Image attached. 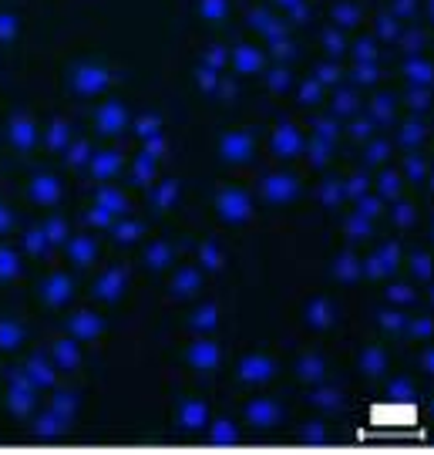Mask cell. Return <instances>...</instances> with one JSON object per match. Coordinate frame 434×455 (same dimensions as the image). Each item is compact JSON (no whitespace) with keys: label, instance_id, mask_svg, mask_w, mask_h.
I'll return each mask as SVG.
<instances>
[{"label":"cell","instance_id":"obj_1","mask_svg":"<svg viewBox=\"0 0 434 455\" xmlns=\"http://www.w3.org/2000/svg\"><path fill=\"white\" fill-rule=\"evenodd\" d=\"M75 88H78L81 95H98L105 84L112 82L108 78V71L105 68H95V65H81V68H75Z\"/></svg>","mask_w":434,"mask_h":455},{"label":"cell","instance_id":"obj_2","mask_svg":"<svg viewBox=\"0 0 434 455\" xmlns=\"http://www.w3.org/2000/svg\"><path fill=\"white\" fill-rule=\"evenodd\" d=\"M28 193H31L34 203H41V206H54V203L61 199V182L54 180V176H34L31 186H28Z\"/></svg>","mask_w":434,"mask_h":455},{"label":"cell","instance_id":"obj_3","mask_svg":"<svg viewBox=\"0 0 434 455\" xmlns=\"http://www.w3.org/2000/svg\"><path fill=\"white\" fill-rule=\"evenodd\" d=\"M7 135H11L14 148L28 152V148L34 146V139H37V125H34V118H28V115H17V118H11V129H7Z\"/></svg>","mask_w":434,"mask_h":455},{"label":"cell","instance_id":"obj_4","mask_svg":"<svg viewBox=\"0 0 434 455\" xmlns=\"http://www.w3.org/2000/svg\"><path fill=\"white\" fill-rule=\"evenodd\" d=\"M67 297H71V280L67 276H51L44 283V300L48 304H65Z\"/></svg>","mask_w":434,"mask_h":455},{"label":"cell","instance_id":"obj_5","mask_svg":"<svg viewBox=\"0 0 434 455\" xmlns=\"http://www.w3.org/2000/svg\"><path fill=\"white\" fill-rule=\"evenodd\" d=\"M54 368H58V364H54ZM54 368H51L48 361L34 358L31 364H28V378H31L34 388H44V385H51V381H54Z\"/></svg>","mask_w":434,"mask_h":455},{"label":"cell","instance_id":"obj_6","mask_svg":"<svg viewBox=\"0 0 434 455\" xmlns=\"http://www.w3.org/2000/svg\"><path fill=\"white\" fill-rule=\"evenodd\" d=\"M54 364H58V368H75V364H78V344L75 341L54 344Z\"/></svg>","mask_w":434,"mask_h":455},{"label":"cell","instance_id":"obj_7","mask_svg":"<svg viewBox=\"0 0 434 455\" xmlns=\"http://www.w3.org/2000/svg\"><path fill=\"white\" fill-rule=\"evenodd\" d=\"M24 338V331L17 321H0V347H7V351H14L17 344Z\"/></svg>","mask_w":434,"mask_h":455},{"label":"cell","instance_id":"obj_8","mask_svg":"<svg viewBox=\"0 0 434 455\" xmlns=\"http://www.w3.org/2000/svg\"><path fill=\"white\" fill-rule=\"evenodd\" d=\"M98 129L101 132H118L122 129V108L118 105H105L98 115Z\"/></svg>","mask_w":434,"mask_h":455},{"label":"cell","instance_id":"obj_9","mask_svg":"<svg viewBox=\"0 0 434 455\" xmlns=\"http://www.w3.org/2000/svg\"><path fill=\"white\" fill-rule=\"evenodd\" d=\"M71 331L78 334V338H95L98 334V321H95V314H75V321H71Z\"/></svg>","mask_w":434,"mask_h":455},{"label":"cell","instance_id":"obj_10","mask_svg":"<svg viewBox=\"0 0 434 455\" xmlns=\"http://www.w3.org/2000/svg\"><path fill=\"white\" fill-rule=\"evenodd\" d=\"M91 257H95V243H91L88 236H75V240H71V260L88 263Z\"/></svg>","mask_w":434,"mask_h":455},{"label":"cell","instance_id":"obj_11","mask_svg":"<svg viewBox=\"0 0 434 455\" xmlns=\"http://www.w3.org/2000/svg\"><path fill=\"white\" fill-rule=\"evenodd\" d=\"M67 139H71V132H67L65 122H54V125L48 129V148H58V152H65Z\"/></svg>","mask_w":434,"mask_h":455},{"label":"cell","instance_id":"obj_12","mask_svg":"<svg viewBox=\"0 0 434 455\" xmlns=\"http://www.w3.org/2000/svg\"><path fill=\"white\" fill-rule=\"evenodd\" d=\"M17 274H20L17 253L14 250H0V276H4V280H14Z\"/></svg>","mask_w":434,"mask_h":455},{"label":"cell","instance_id":"obj_13","mask_svg":"<svg viewBox=\"0 0 434 455\" xmlns=\"http://www.w3.org/2000/svg\"><path fill=\"white\" fill-rule=\"evenodd\" d=\"M48 246H54V243L48 240L44 229H31V233H28V250H31V253H44Z\"/></svg>","mask_w":434,"mask_h":455},{"label":"cell","instance_id":"obj_14","mask_svg":"<svg viewBox=\"0 0 434 455\" xmlns=\"http://www.w3.org/2000/svg\"><path fill=\"white\" fill-rule=\"evenodd\" d=\"M114 165H118V159H114V152H101L95 159V176H108V172H114Z\"/></svg>","mask_w":434,"mask_h":455},{"label":"cell","instance_id":"obj_15","mask_svg":"<svg viewBox=\"0 0 434 455\" xmlns=\"http://www.w3.org/2000/svg\"><path fill=\"white\" fill-rule=\"evenodd\" d=\"M44 233H48L51 243H65V240H67V227L61 223V220H51L48 227H44Z\"/></svg>","mask_w":434,"mask_h":455},{"label":"cell","instance_id":"obj_16","mask_svg":"<svg viewBox=\"0 0 434 455\" xmlns=\"http://www.w3.org/2000/svg\"><path fill=\"white\" fill-rule=\"evenodd\" d=\"M67 163H71V165L88 163V146H84V142H75V146L67 148Z\"/></svg>","mask_w":434,"mask_h":455},{"label":"cell","instance_id":"obj_17","mask_svg":"<svg viewBox=\"0 0 434 455\" xmlns=\"http://www.w3.org/2000/svg\"><path fill=\"white\" fill-rule=\"evenodd\" d=\"M17 34V20L11 14H0V41H11Z\"/></svg>","mask_w":434,"mask_h":455},{"label":"cell","instance_id":"obj_18","mask_svg":"<svg viewBox=\"0 0 434 455\" xmlns=\"http://www.w3.org/2000/svg\"><path fill=\"white\" fill-rule=\"evenodd\" d=\"M101 297H118V274L101 280Z\"/></svg>","mask_w":434,"mask_h":455},{"label":"cell","instance_id":"obj_19","mask_svg":"<svg viewBox=\"0 0 434 455\" xmlns=\"http://www.w3.org/2000/svg\"><path fill=\"white\" fill-rule=\"evenodd\" d=\"M7 227H11V212H7V206L0 203V233H4Z\"/></svg>","mask_w":434,"mask_h":455}]
</instances>
